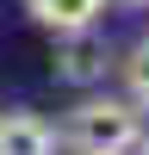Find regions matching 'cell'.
Wrapping results in <instances>:
<instances>
[{
  "label": "cell",
  "instance_id": "obj_4",
  "mask_svg": "<svg viewBox=\"0 0 149 155\" xmlns=\"http://www.w3.org/2000/svg\"><path fill=\"white\" fill-rule=\"evenodd\" d=\"M99 6H106V0H25V12H31L44 31H81V25L99 19Z\"/></svg>",
  "mask_w": 149,
  "mask_h": 155
},
{
  "label": "cell",
  "instance_id": "obj_6",
  "mask_svg": "<svg viewBox=\"0 0 149 155\" xmlns=\"http://www.w3.org/2000/svg\"><path fill=\"white\" fill-rule=\"evenodd\" d=\"M118 6H149V0H118Z\"/></svg>",
  "mask_w": 149,
  "mask_h": 155
},
{
  "label": "cell",
  "instance_id": "obj_3",
  "mask_svg": "<svg viewBox=\"0 0 149 155\" xmlns=\"http://www.w3.org/2000/svg\"><path fill=\"white\" fill-rule=\"evenodd\" d=\"M0 155H56V130L37 112H6L0 118Z\"/></svg>",
  "mask_w": 149,
  "mask_h": 155
},
{
  "label": "cell",
  "instance_id": "obj_7",
  "mask_svg": "<svg viewBox=\"0 0 149 155\" xmlns=\"http://www.w3.org/2000/svg\"><path fill=\"white\" fill-rule=\"evenodd\" d=\"M137 149H143V155H149V137H143V143H137Z\"/></svg>",
  "mask_w": 149,
  "mask_h": 155
},
{
  "label": "cell",
  "instance_id": "obj_1",
  "mask_svg": "<svg viewBox=\"0 0 149 155\" xmlns=\"http://www.w3.org/2000/svg\"><path fill=\"white\" fill-rule=\"evenodd\" d=\"M56 143H68L74 155H131L137 143H143V118H137L131 99H81V106L68 112V124H62Z\"/></svg>",
  "mask_w": 149,
  "mask_h": 155
},
{
  "label": "cell",
  "instance_id": "obj_2",
  "mask_svg": "<svg viewBox=\"0 0 149 155\" xmlns=\"http://www.w3.org/2000/svg\"><path fill=\"white\" fill-rule=\"evenodd\" d=\"M106 68H112V50H106V37H99L93 25L56 31V81H68V87H99Z\"/></svg>",
  "mask_w": 149,
  "mask_h": 155
},
{
  "label": "cell",
  "instance_id": "obj_5",
  "mask_svg": "<svg viewBox=\"0 0 149 155\" xmlns=\"http://www.w3.org/2000/svg\"><path fill=\"white\" fill-rule=\"evenodd\" d=\"M124 87H131V106H137V112H149V37L124 56Z\"/></svg>",
  "mask_w": 149,
  "mask_h": 155
}]
</instances>
